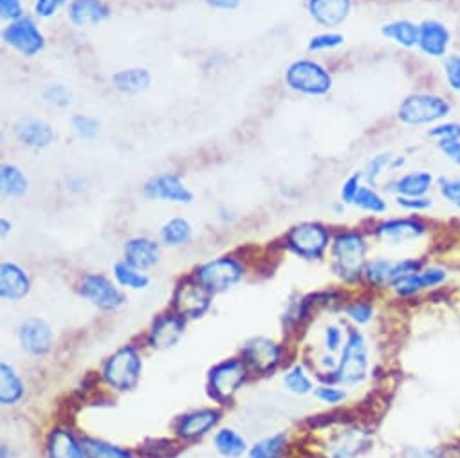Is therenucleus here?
<instances>
[{"mask_svg": "<svg viewBox=\"0 0 460 458\" xmlns=\"http://www.w3.org/2000/svg\"><path fill=\"white\" fill-rule=\"evenodd\" d=\"M368 253V233L361 232V229H341V232L332 237V244L329 250L331 269L334 277L349 287H358L365 284V273L370 262Z\"/></svg>", "mask_w": 460, "mask_h": 458, "instance_id": "nucleus-1", "label": "nucleus"}, {"mask_svg": "<svg viewBox=\"0 0 460 458\" xmlns=\"http://www.w3.org/2000/svg\"><path fill=\"white\" fill-rule=\"evenodd\" d=\"M370 345L365 332L358 327L347 329L343 348L338 354V366L331 374H322V383H336L345 388L361 386L370 375Z\"/></svg>", "mask_w": 460, "mask_h": 458, "instance_id": "nucleus-2", "label": "nucleus"}, {"mask_svg": "<svg viewBox=\"0 0 460 458\" xmlns=\"http://www.w3.org/2000/svg\"><path fill=\"white\" fill-rule=\"evenodd\" d=\"M453 100L438 91H413L397 105L395 118L402 127L429 128L444 119L453 118Z\"/></svg>", "mask_w": 460, "mask_h": 458, "instance_id": "nucleus-3", "label": "nucleus"}, {"mask_svg": "<svg viewBox=\"0 0 460 458\" xmlns=\"http://www.w3.org/2000/svg\"><path fill=\"white\" fill-rule=\"evenodd\" d=\"M433 233V224L420 215H401L381 218L370 227L374 241L386 246H410L420 244Z\"/></svg>", "mask_w": 460, "mask_h": 458, "instance_id": "nucleus-4", "label": "nucleus"}, {"mask_svg": "<svg viewBox=\"0 0 460 458\" xmlns=\"http://www.w3.org/2000/svg\"><path fill=\"white\" fill-rule=\"evenodd\" d=\"M426 260L422 257H402L370 259L365 273V284L376 291H394V287L406 277L417 273Z\"/></svg>", "mask_w": 460, "mask_h": 458, "instance_id": "nucleus-5", "label": "nucleus"}, {"mask_svg": "<svg viewBox=\"0 0 460 458\" xmlns=\"http://www.w3.org/2000/svg\"><path fill=\"white\" fill-rule=\"evenodd\" d=\"M143 374V359L137 348L127 345L116 350L102 368V379L116 392H132Z\"/></svg>", "mask_w": 460, "mask_h": 458, "instance_id": "nucleus-6", "label": "nucleus"}, {"mask_svg": "<svg viewBox=\"0 0 460 458\" xmlns=\"http://www.w3.org/2000/svg\"><path fill=\"white\" fill-rule=\"evenodd\" d=\"M332 233L327 225L320 222H302L295 227L286 237L288 248L300 259L314 262L325 259L327 251L332 244Z\"/></svg>", "mask_w": 460, "mask_h": 458, "instance_id": "nucleus-7", "label": "nucleus"}, {"mask_svg": "<svg viewBox=\"0 0 460 458\" xmlns=\"http://www.w3.org/2000/svg\"><path fill=\"white\" fill-rule=\"evenodd\" d=\"M248 365L243 359L229 357L217 363L208 374V395L217 404H229L248 379Z\"/></svg>", "mask_w": 460, "mask_h": 458, "instance_id": "nucleus-8", "label": "nucleus"}, {"mask_svg": "<svg viewBox=\"0 0 460 458\" xmlns=\"http://www.w3.org/2000/svg\"><path fill=\"white\" fill-rule=\"evenodd\" d=\"M244 278V266L232 257H220L199 266L193 273V280L213 295H222L234 289Z\"/></svg>", "mask_w": 460, "mask_h": 458, "instance_id": "nucleus-9", "label": "nucleus"}, {"mask_svg": "<svg viewBox=\"0 0 460 458\" xmlns=\"http://www.w3.org/2000/svg\"><path fill=\"white\" fill-rule=\"evenodd\" d=\"M286 85L305 96H325L332 91L331 71L314 60H296L286 71Z\"/></svg>", "mask_w": 460, "mask_h": 458, "instance_id": "nucleus-10", "label": "nucleus"}, {"mask_svg": "<svg viewBox=\"0 0 460 458\" xmlns=\"http://www.w3.org/2000/svg\"><path fill=\"white\" fill-rule=\"evenodd\" d=\"M374 447L372 431L361 424H345L334 429L323 445L325 458H361Z\"/></svg>", "mask_w": 460, "mask_h": 458, "instance_id": "nucleus-11", "label": "nucleus"}, {"mask_svg": "<svg viewBox=\"0 0 460 458\" xmlns=\"http://www.w3.org/2000/svg\"><path fill=\"white\" fill-rule=\"evenodd\" d=\"M451 269L446 264L426 262L417 273L406 277L394 287V295L399 300H411L428 293L444 289L451 280Z\"/></svg>", "mask_w": 460, "mask_h": 458, "instance_id": "nucleus-12", "label": "nucleus"}, {"mask_svg": "<svg viewBox=\"0 0 460 458\" xmlns=\"http://www.w3.org/2000/svg\"><path fill=\"white\" fill-rule=\"evenodd\" d=\"M453 48V31L440 19H424L419 22V42L417 51L426 60L440 62L444 60Z\"/></svg>", "mask_w": 460, "mask_h": 458, "instance_id": "nucleus-13", "label": "nucleus"}, {"mask_svg": "<svg viewBox=\"0 0 460 458\" xmlns=\"http://www.w3.org/2000/svg\"><path fill=\"white\" fill-rule=\"evenodd\" d=\"M78 293L102 311H116L125 304V295L103 275L89 273L80 280Z\"/></svg>", "mask_w": 460, "mask_h": 458, "instance_id": "nucleus-14", "label": "nucleus"}, {"mask_svg": "<svg viewBox=\"0 0 460 458\" xmlns=\"http://www.w3.org/2000/svg\"><path fill=\"white\" fill-rule=\"evenodd\" d=\"M4 42L13 48L22 57H35L46 48V39L39 30L37 22L30 17H22L19 21L10 22V26L3 33Z\"/></svg>", "mask_w": 460, "mask_h": 458, "instance_id": "nucleus-15", "label": "nucleus"}, {"mask_svg": "<svg viewBox=\"0 0 460 458\" xmlns=\"http://www.w3.org/2000/svg\"><path fill=\"white\" fill-rule=\"evenodd\" d=\"M243 361L250 370L266 375L279 368L282 361V348L270 338H252L243 345Z\"/></svg>", "mask_w": 460, "mask_h": 458, "instance_id": "nucleus-16", "label": "nucleus"}, {"mask_svg": "<svg viewBox=\"0 0 460 458\" xmlns=\"http://www.w3.org/2000/svg\"><path fill=\"white\" fill-rule=\"evenodd\" d=\"M173 309L184 320L202 318L211 307V295L204 291L195 280L181 282L173 291Z\"/></svg>", "mask_w": 460, "mask_h": 458, "instance_id": "nucleus-17", "label": "nucleus"}, {"mask_svg": "<svg viewBox=\"0 0 460 458\" xmlns=\"http://www.w3.org/2000/svg\"><path fill=\"white\" fill-rule=\"evenodd\" d=\"M309 17L327 31L341 28L354 12V0H309Z\"/></svg>", "mask_w": 460, "mask_h": 458, "instance_id": "nucleus-18", "label": "nucleus"}, {"mask_svg": "<svg viewBox=\"0 0 460 458\" xmlns=\"http://www.w3.org/2000/svg\"><path fill=\"white\" fill-rule=\"evenodd\" d=\"M19 341L26 354L31 357H44L51 352L55 334L51 325L42 318H30L19 329Z\"/></svg>", "mask_w": 460, "mask_h": 458, "instance_id": "nucleus-19", "label": "nucleus"}, {"mask_svg": "<svg viewBox=\"0 0 460 458\" xmlns=\"http://www.w3.org/2000/svg\"><path fill=\"white\" fill-rule=\"evenodd\" d=\"M437 188V177L429 170H410L395 175L385 184V191L394 197L431 195Z\"/></svg>", "mask_w": 460, "mask_h": 458, "instance_id": "nucleus-20", "label": "nucleus"}, {"mask_svg": "<svg viewBox=\"0 0 460 458\" xmlns=\"http://www.w3.org/2000/svg\"><path fill=\"white\" fill-rule=\"evenodd\" d=\"M222 418V413L215 408L191 410L181 415L175 422V435L182 440H197L213 431Z\"/></svg>", "mask_w": 460, "mask_h": 458, "instance_id": "nucleus-21", "label": "nucleus"}, {"mask_svg": "<svg viewBox=\"0 0 460 458\" xmlns=\"http://www.w3.org/2000/svg\"><path fill=\"white\" fill-rule=\"evenodd\" d=\"M186 330V320L177 313H166L154 320L148 330V345L154 350H166L175 347Z\"/></svg>", "mask_w": 460, "mask_h": 458, "instance_id": "nucleus-22", "label": "nucleus"}, {"mask_svg": "<svg viewBox=\"0 0 460 458\" xmlns=\"http://www.w3.org/2000/svg\"><path fill=\"white\" fill-rule=\"evenodd\" d=\"M145 197L155 198V200H166V202H177V204H191L193 193L186 188V184L181 181L175 173H163L152 177L145 188Z\"/></svg>", "mask_w": 460, "mask_h": 458, "instance_id": "nucleus-23", "label": "nucleus"}, {"mask_svg": "<svg viewBox=\"0 0 460 458\" xmlns=\"http://www.w3.org/2000/svg\"><path fill=\"white\" fill-rule=\"evenodd\" d=\"M31 291L30 275L13 262H4L0 266V296L12 304L22 302Z\"/></svg>", "mask_w": 460, "mask_h": 458, "instance_id": "nucleus-24", "label": "nucleus"}, {"mask_svg": "<svg viewBox=\"0 0 460 458\" xmlns=\"http://www.w3.org/2000/svg\"><path fill=\"white\" fill-rule=\"evenodd\" d=\"M17 141L30 148H48L55 141V130L49 123L37 118H22L13 125Z\"/></svg>", "mask_w": 460, "mask_h": 458, "instance_id": "nucleus-25", "label": "nucleus"}, {"mask_svg": "<svg viewBox=\"0 0 460 458\" xmlns=\"http://www.w3.org/2000/svg\"><path fill=\"white\" fill-rule=\"evenodd\" d=\"M123 260L139 271H148L157 266L161 248L148 237H134L123 248Z\"/></svg>", "mask_w": 460, "mask_h": 458, "instance_id": "nucleus-26", "label": "nucleus"}, {"mask_svg": "<svg viewBox=\"0 0 460 458\" xmlns=\"http://www.w3.org/2000/svg\"><path fill=\"white\" fill-rule=\"evenodd\" d=\"M49 458H89L84 440L67 427H55L46 442Z\"/></svg>", "mask_w": 460, "mask_h": 458, "instance_id": "nucleus-27", "label": "nucleus"}, {"mask_svg": "<svg viewBox=\"0 0 460 458\" xmlns=\"http://www.w3.org/2000/svg\"><path fill=\"white\" fill-rule=\"evenodd\" d=\"M67 15L73 26L93 28L105 22L111 17V10L103 0H73Z\"/></svg>", "mask_w": 460, "mask_h": 458, "instance_id": "nucleus-28", "label": "nucleus"}, {"mask_svg": "<svg viewBox=\"0 0 460 458\" xmlns=\"http://www.w3.org/2000/svg\"><path fill=\"white\" fill-rule=\"evenodd\" d=\"M381 35L388 42L399 46L401 49H417L419 42V22L410 19H395L381 26Z\"/></svg>", "mask_w": 460, "mask_h": 458, "instance_id": "nucleus-29", "label": "nucleus"}, {"mask_svg": "<svg viewBox=\"0 0 460 458\" xmlns=\"http://www.w3.org/2000/svg\"><path fill=\"white\" fill-rule=\"evenodd\" d=\"M26 395V386L19 372L8 365H0V402L3 406H15Z\"/></svg>", "mask_w": 460, "mask_h": 458, "instance_id": "nucleus-30", "label": "nucleus"}, {"mask_svg": "<svg viewBox=\"0 0 460 458\" xmlns=\"http://www.w3.org/2000/svg\"><path fill=\"white\" fill-rule=\"evenodd\" d=\"M152 76L143 67L121 69L112 75V87L121 94H139L150 87Z\"/></svg>", "mask_w": 460, "mask_h": 458, "instance_id": "nucleus-31", "label": "nucleus"}, {"mask_svg": "<svg viewBox=\"0 0 460 458\" xmlns=\"http://www.w3.org/2000/svg\"><path fill=\"white\" fill-rule=\"evenodd\" d=\"M213 445L224 458H241L250 451L246 438L234 427L218 429L213 436Z\"/></svg>", "mask_w": 460, "mask_h": 458, "instance_id": "nucleus-32", "label": "nucleus"}, {"mask_svg": "<svg viewBox=\"0 0 460 458\" xmlns=\"http://www.w3.org/2000/svg\"><path fill=\"white\" fill-rule=\"evenodd\" d=\"M161 242L168 248H182L193 237V227L186 218L175 216L166 220L159 229Z\"/></svg>", "mask_w": 460, "mask_h": 458, "instance_id": "nucleus-33", "label": "nucleus"}, {"mask_svg": "<svg viewBox=\"0 0 460 458\" xmlns=\"http://www.w3.org/2000/svg\"><path fill=\"white\" fill-rule=\"evenodd\" d=\"M341 313L345 320L350 323V327L363 329L372 325V321L376 320L377 309H376V304L368 298H354V300H347L341 305Z\"/></svg>", "mask_w": 460, "mask_h": 458, "instance_id": "nucleus-34", "label": "nucleus"}, {"mask_svg": "<svg viewBox=\"0 0 460 458\" xmlns=\"http://www.w3.org/2000/svg\"><path fill=\"white\" fill-rule=\"evenodd\" d=\"M352 206L363 213H368L370 216H381L388 211L386 197L377 189V186H370V184L361 186Z\"/></svg>", "mask_w": 460, "mask_h": 458, "instance_id": "nucleus-35", "label": "nucleus"}, {"mask_svg": "<svg viewBox=\"0 0 460 458\" xmlns=\"http://www.w3.org/2000/svg\"><path fill=\"white\" fill-rule=\"evenodd\" d=\"M0 184H3V191L8 197H22L30 189V181L26 173L15 166V164H4L0 170Z\"/></svg>", "mask_w": 460, "mask_h": 458, "instance_id": "nucleus-36", "label": "nucleus"}, {"mask_svg": "<svg viewBox=\"0 0 460 458\" xmlns=\"http://www.w3.org/2000/svg\"><path fill=\"white\" fill-rule=\"evenodd\" d=\"M82 440L89 458H132V451L118 444L94 436H84Z\"/></svg>", "mask_w": 460, "mask_h": 458, "instance_id": "nucleus-37", "label": "nucleus"}, {"mask_svg": "<svg viewBox=\"0 0 460 458\" xmlns=\"http://www.w3.org/2000/svg\"><path fill=\"white\" fill-rule=\"evenodd\" d=\"M288 445V435L277 433L255 442L250 451L248 458H282Z\"/></svg>", "mask_w": 460, "mask_h": 458, "instance_id": "nucleus-38", "label": "nucleus"}, {"mask_svg": "<svg viewBox=\"0 0 460 458\" xmlns=\"http://www.w3.org/2000/svg\"><path fill=\"white\" fill-rule=\"evenodd\" d=\"M114 278H116L118 286H121L125 289H132V291H143L150 286V278L145 275V271L132 268L125 260H121L114 266Z\"/></svg>", "mask_w": 460, "mask_h": 458, "instance_id": "nucleus-39", "label": "nucleus"}, {"mask_svg": "<svg viewBox=\"0 0 460 458\" xmlns=\"http://www.w3.org/2000/svg\"><path fill=\"white\" fill-rule=\"evenodd\" d=\"M440 78L449 94L460 96V53L451 51L440 60Z\"/></svg>", "mask_w": 460, "mask_h": 458, "instance_id": "nucleus-40", "label": "nucleus"}, {"mask_svg": "<svg viewBox=\"0 0 460 458\" xmlns=\"http://www.w3.org/2000/svg\"><path fill=\"white\" fill-rule=\"evenodd\" d=\"M435 189H437L438 198L447 207L460 213V175H440V177H437V188Z\"/></svg>", "mask_w": 460, "mask_h": 458, "instance_id": "nucleus-41", "label": "nucleus"}, {"mask_svg": "<svg viewBox=\"0 0 460 458\" xmlns=\"http://www.w3.org/2000/svg\"><path fill=\"white\" fill-rule=\"evenodd\" d=\"M392 157H394V154H392V152H386V150L377 152L376 155H372V157L367 161L365 168L361 170V172H363L365 184L377 186V182L381 181V177L390 172Z\"/></svg>", "mask_w": 460, "mask_h": 458, "instance_id": "nucleus-42", "label": "nucleus"}, {"mask_svg": "<svg viewBox=\"0 0 460 458\" xmlns=\"http://www.w3.org/2000/svg\"><path fill=\"white\" fill-rule=\"evenodd\" d=\"M426 134L431 141H435V145L440 150V148H444V146L460 139V121L453 119V118L444 119V121L429 127Z\"/></svg>", "mask_w": 460, "mask_h": 458, "instance_id": "nucleus-43", "label": "nucleus"}, {"mask_svg": "<svg viewBox=\"0 0 460 458\" xmlns=\"http://www.w3.org/2000/svg\"><path fill=\"white\" fill-rule=\"evenodd\" d=\"M399 458H460V453L451 445H410Z\"/></svg>", "mask_w": 460, "mask_h": 458, "instance_id": "nucleus-44", "label": "nucleus"}, {"mask_svg": "<svg viewBox=\"0 0 460 458\" xmlns=\"http://www.w3.org/2000/svg\"><path fill=\"white\" fill-rule=\"evenodd\" d=\"M284 386L296 395H307L314 392V383L302 365H296L286 372Z\"/></svg>", "mask_w": 460, "mask_h": 458, "instance_id": "nucleus-45", "label": "nucleus"}, {"mask_svg": "<svg viewBox=\"0 0 460 458\" xmlns=\"http://www.w3.org/2000/svg\"><path fill=\"white\" fill-rule=\"evenodd\" d=\"M143 458H175L179 454V445L168 438H152L139 447Z\"/></svg>", "mask_w": 460, "mask_h": 458, "instance_id": "nucleus-46", "label": "nucleus"}, {"mask_svg": "<svg viewBox=\"0 0 460 458\" xmlns=\"http://www.w3.org/2000/svg\"><path fill=\"white\" fill-rule=\"evenodd\" d=\"M395 206L401 207L406 215H420L426 216L435 207L433 195H422V197H394Z\"/></svg>", "mask_w": 460, "mask_h": 458, "instance_id": "nucleus-47", "label": "nucleus"}, {"mask_svg": "<svg viewBox=\"0 0 460 458\" xmlns=\"http://www.w3.org/2000/svg\"><path fill=\"white\" fill-rule=\"evenodd\" d=\"M313 393L320 402L327 406H340L349 399L347 388L336 383H320L318 386H314Z\"/></svg>", "mask_w": 460, "mask_h": 458, "instance_id": "nucleus-48", "label": "nucleus"}, {"mask_svg": "<svg viewBox=\"0 0 460 458\" xmlns=\"http://www.w3.org/2000/svg\"><path fill=\"white\" fill-rule=\"evenodd\" d=\"M345 44V35L340 31H323L314 37H311L307 49L311 53H322V51H334Z\"/></svg>", "mask_w": 460, "mask_h": 458, "instance_id": "nucleus-49", "label": "nucleus"}, {"mask_svg": "<svg viewBox=\"0 0 460 458\" xmlns=\"http://www.w3.org/2000/svg\"><path fill=\"white\" fill-rule=\"evenodd\" d=\"M71 125L80 139H94L100 134V121L91 116L76 114L71 118Z\"/></svg>", "mask_w": 460, "mask_h": 458, "instance_id": "nucleus-50", "label": "nucleus"}, {"mask_svg": "<svg viewBox=\"0 0 460 458\" xmlns=\"http://www.w3.org/2000/svg\"><path fill=\"white\" fill-rule=\"evenodd\" d=\"M363 184H365L363 172H354V173H350V175L343 181V184H341V188H340V200H341L345 206H352Z\"/></svg>", "mask_w": 460, "mask_h": 458, "instance_id": "nucleus-51", "label": "nucleus"}, {"mask_svg": "<svg viewBox=\"0 0 460 458\" xmlns=\"http://www.w3.org/2000/svg\"><path fill=\"white\" fill-rule=\"evenodd\" d=\"M345 338H347V330H343V327H340L336 323L327 325L325 334H323V345H325L327 354H334V356L340 354V350L343 348Z\"/></svg>", "mask_w": 460, "mask_h": 458, "instance_id": "nucleus-52", "label": "nucleus"}, {"mask_svg": "<svg viewBox=\"0 0 460 458\" xmlns=\"http://www.w3.org/2000/svg\"><path fill=\"white\" fill-rule=\"evenodd\" d=\"M44 100H46L49 105H53V107L64 109V107H67V105L71 103L73 94H71V91H69L66 85H62V84H53V85H49V87L44 91Z\"/></svg>", "mask_w": 460, "mask_h": 458, "instance_id": "nucleus-53", "label": "nucleus"}, {"mask_svg": "<svg viewBox=\"0 0 460 458\" xmlns=\"http://www.w3.org/2000/svg\"><path fill=\"white\" fill-rule=\"evenodd\" d=\"M67 0H35V13L40 19H49L53 17Z\"/></svg>", "mask_w": 460, "mask_h": 458, "instance_id": "nucleus-54", "label": "nucleus"}, {"mask_svg": "<svg viewBox=\"0 0 460 458\" xmlns=\"http://www.w3.org/2000/svg\"><path fill=\"white\" fill-rule=\"evenodd\" d=\"M0 12H3V19L12 22L24 17L21 0H0Z\"/></svg>", "mask_w": 460, "mask_h": 458, "instance_id": "nucleus-55", "label": "nucleus"}, {"mask_svg": "<svg viewBox=\"0 0 460 458\" xmlns=\"http://www.w3.org/2000/svg\"><path fill=\"white\" fill-rule=\"evenodd\" d=\"M440 154L444 155V159L447 163H451L453 166L460 168V139L451 143V145H447V146H444V148H440Z\"/></svg>", "mask_w": 460, "mask_h": 458, "instance_id": "nucleus-56", "label": "nucleus"}, {"mask_svg": "<svg viewBox=\"0 0 460 458\" xmlns=\"http://www.w3.org/2000/svg\"><path fill=\"white\" fill-rule=\"evenodd\" d=\"M208 4L215 10H237L241 6V0H208Z\"/></svg>", "mask_w": 460, "mask_h": 458, "instance_id": "nucleus-57", "label": "nucleus"}, {"mask_svg": "<svg viewBox=\"0 0 460 458\" xmlns=\"http://www.w3.org/2000/svg\"><path fill=\"white\" fill-rule=\"evenodd\" d=\"M408 164V157L404 154H399V155H394L392 157V164H390V173H399L406 168Z\"/></svg>", "mask_w": 460, "mask_h": 458, "instance_id": "nucleus-58", "label": "nucleus"}, {"mask_svg": "<svg viewBox=\"0 0 460 458\" xmlns=\"http://www.w3.org/2000/svg\"><path fill=\"white\" fill-rule=\"evenodd\" d=\"M85 181L82 179V177H71L69 181H67V189L71 191V193H84L85 191Z\"/></svg>", "mask_w": 460, "mask_h": 458, "instance_id": "nucleus-59", "label": "nucleus"}, {"mask_svg": "<svg viewBox=\"0 0 460 458\" xmlns=\"http://www.w3.org/2000/svg\"><path fill=\"white\" fill-rule=\"evenodd\" d=\"M12 227H13V224L8 218L0 220V233H3V237H6L12 232Z\"/></svg>", "mask_w": 460, "mask_h": 458, "instance_id": "nucleus-60", "label": "nucleus"}, {"mask_svg": "<svg viewBox=\"0 0 460 458\" xmlns=\"http://www.w3.org/2000/svg\"><path fill=\"white\" fill-rule=\"evenodd\" d=\"M458 109H460V96H458Z\"/></svg>", "mask_w": 460, "mask_h": 458, "instance_id": "nucleus-61", "label": "nucleus"}]
</instances>
